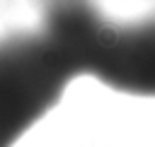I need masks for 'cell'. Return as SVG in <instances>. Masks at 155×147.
Wrapping results in <instances>:
<instances>
[]
</instances>
